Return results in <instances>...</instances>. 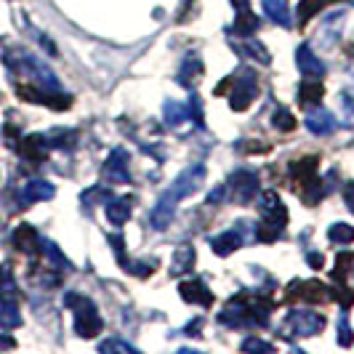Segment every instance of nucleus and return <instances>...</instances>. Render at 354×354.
<instances>
[{"mask_svg": "<svg viewBox=\"0 0 354 354\" xmlns=\"http://www.w3.org/2000/svg\"><path fill=\"white\" fill-rule=\"evenodd\" d=\"M203 184H205V165H203V162H192L187 171H181L176 176V181L162 192V197H160L158 205H155V211L149 216L152 227H155V230H168V224H171L174 216H176L178 200L195 195Z\"/></svg>", "mask_w": 354, "mask_h": 354, "instance_id": "1", "label": "nucleus"}, {"mask_svg": "<svg viewBox=\"0 0 354 354\" xmlns=\"http://www.w3.org/2000/svg\"><path fill=\"white\" fill-rule=\"evenodd\" d=\"M272 315V301L266 293H240L230 301L224 315H218V322L227 328H248V325H266Z\"/></svg>", "mask_w": 354, "mask_h": 354, "instance_id": "2", "label": "nucleus"}, {"mask_svg": "<svg viewBox=\"0 0 354 354\" xmlns=\"http://www.w3.org/2000/svg\"><path fill=\"white\" fill-rule=\"evenodd\" d=\"M67 304L75 309V333H77V336L93 338L102 333L104 322H102V317H99V312H96V306H93L91 299L70 293V296H67Z\"/></svg>", "mask_w": 354, "mask_h": 354, "instance_id": "3", "label": "nucleus"}, {"mask_svg": "<svg viewBox=\"0 0 354 354\" xmlns=\"http://www.w3.org/2000/svg\"><path fill=\"white\" fill-rule=\"evenodd\" d=\"M259 96V75L253 70H243L234 75L232 80V93H230V106L234 112H243L253 104V99Z\"/></svg>", "mask_w": 354, "mask_h": 354, "instance_id": "4", "label": "nucleus"}, {"mask_svg": "<svg viewBox=\"0 0 354 354\" xmlns=\"http://www.w3.org/2000/svg\"><path fill=\"white\" fill-rule=\"evenodd\" d=\"M285 330H293V336H319L325 330V317L317 312H309V309H293L288 312L285 317Z\"/></svg>", "mask_w": 354, "mask_h": 354, "instance_id": "5", "label": "nucleus"}, {"mask_svg": "<svg viewBox=\"0 0 354 354\" xmlns=\"http://www.w3.org/2000/svg\"><path fill=\"white\" fill-rule=\"evenodd\" d=\"M17 93L24 102L51 106V109H59V112L72 106V96L70 93H62V91H48V88H40V86H17Z\"/></svg>", "mask_w": 354, "mask_h": 354, "instance_id": "6", "label": "nucleus"}, {"mask_svg": "<svg viewBox=\"0 0 354 354\" xmlns=\"http://www.w3.org/2000/svg\"><path fill=\"white\" fill-rule=\"evenodd\" d=\"M296 299H304L309 304H328L333 299V293L319 280H293L288 285V301H296Z\"/></svg>", "mask_w": 354, "mask_h": 354, "instance_id": "7", "label": "nucleus"}, {"mask_svg": "<svg viewBox=\"0 0 354 354\" xmlns=\"http://www.w3.org/2000/svg\"><path fill=\"white\" fill-rule=\"evenodd\" d=\"M227 187H230L232 192V200L237 203V205H245V203H250L253 197H256V192H259V176L253 174V171H248V168H243V171H234L230 176V181H227Z\"/></svg>", "mask_w": 354, "mask_h": 354, "instance_id": "8", "label": "nucleus"}, {"mask_svg": "<svg viewBox=\"0 0 354 354\" xmlns=\"http://www.w3.org/2000/svg\"><path fill=\"white\" fill-rule=\"evenodd\" d=\"M259 211H261V216H264V221L274 224V227H280V230L288 224V208L283 205L280 195L272 192V189L259 197Z\"/></svg>", "mask_w": 354, "mask_h": 354, "instance_id": "9", "label": "nucleus"}, {"mask_svg": "<svg viewBox=\"0 0 354 354\" xmlns=\"http://www.w3.org/2000/svg\"><path fill=\"white\" fill-rule=\"evenodd\" d=\"M19 155L24 160H30V162H43V160L48 158V149H51V144L46 136H40V133H30V136H24V139H19L17 144Z\"/></svg>", "mask_w": 354, "mask_h": 354, "instance_id": "10", "label": "nucleus"}, {"mask_svg": "<svg viewBox=\"0 0 354 354\" xmlns=\"http://www.w3.org/2000/svg\"><path fill=\"white\" fill-rule=\"evenodd\" d=\"M53 195H56L53 184L43 181V178H32V181H27V184L21 187L19 203H21V205H32V203H40V200H51Z\"/></svg>", "mask_w": 354, "mask_h": 354, "instance_id": "11", "label": "nucleus"}, {"mask_svg": "<svg viewBox=\"0 0 354 354\" xmlns=\"http://www.w3.org/2000/svg\"><path fill=\"white\" fill-rule=\"evenodd\" d=\"M104 176L112 181V184H120V181H131V174H128V152L125 149H115L104 162Z\"/></svg>", "mask_w": 354, "mask_h": 354, "instance_id": "12", "label": "nucleus"}, {"mask_svg": "<svg viewBox=\"0 0 354 354\" xmlns=\"http://www.w3.org/2000/svg\"><path fill=\"white\" fill-rule=\"evenodd\" d=\"M178 296L187 304H200V306H211L213 293L208 290V285L200 283V280H189V283L178 285Z\"/></svg>", "mask_w": 354, "mask_h": 354, "instance_id": "13", "label": "nucleus"}, {"mask_svg": "<svg viewBox=\"0 0 354 354\" xmlns=\"http://www.w3.org/2000/svg\"><path fill=\"white\" fill-rule=\"evenodd\" d=\"M336 128H338L336 118H333V112H328V109H312V112L306 115V131L315 133V136L333 133Z\"/></svg>", "mask_w": 354, "mask_h": 354, "instance_id": "14", "label": "nucleus"}, {"mask_svg": "<svg viewBox=\"0 0 354 354\" xmlns=\"http://www.w3.org/2000/svg\"><path fill=\"white\" fill-rule=\"evenodd\" d=\"M131 211H133V197L131 195L109 197V200H106V218H109V224H115V227H123L125 221L131 218Z\"/></svg>", "mask_w": 354, "mask_h": 354, "instance_id": "15", "label": "nucleus"}, {"mask_svg": "<svg viewBox=\"0 0 354 354\" xmlns=\"http://www.w3.org/2000/svg\"><path fill=\"white\" fill-rule=\"evenodd\" d=\"M296 64H299V70L306 75V77H322L325 75V64L319 62L315 51H312V46H299V51H296Z\"/></svg>", "mask_w": 354, "mask_h": 354, "instance_id": "16", "label": "nucleus"}, {"mask_svg": "<svg viewBox=\"0 0 354 354\" xmlns=\"http://www.w3.org/2000/svg\"><path fill=\"white\" fill-rule=\"evenodd\" d=\"M203 72H205V64L200 62V56H197V53H187V56H184V64H181V70H178V86L192 88L195 80Z\"/></svg>", "mask_w": 354, "mask_h": 354, "instance_id": "17", "label": "nucleus"}, {"mask_svg": "<svg viewBox=\"0 0 354 354\" xmlns=\"http://www.w3.org/2000/svg\"><path fill=\"white\" fill-rule=\"evenodd\" d=\"M232 46V51L234 53H240V56H250V59H256L259 64H269L272 62V56H269V51H266V46L264 43H259L256 37H245V43H234L232 40L230 43Z\"/></svg>", "mask_w": 354, "mask_h": 354, "instance_id": "18", "label": "nucleus"}, {"mask_svg": "<svg viewBox=\"0 0 354 354\" xmlns=\"http://www.w3.org/2000/svg\"><path fill=\"white\" fill-rule=\"evenodd\" d=\"M259 17L250 11V6H245V8H237V19H234V24H232L230 30V35H243V37H248L253 35L256 30H259Z\"/></svg>", "mask_w": 354, "mask_h": 354, "instance_id": "19", "label": "nucleus"}, {"mask_svg": "<svg viewBox=\"0 0 354 354\" xmlns=\"http://www.w3.org/2000/svg\"><path fill=\"white\" fill-rule=\"evenodd\" d=\"M261 6H264V14L272 19L274 24H280L285 30L293 27V14H290V8H288L285 0H261Z\"/></svg>", "mask_w": 354, "mask_h": 354, "instance_id": "20", "label": "nucleus"}, {"mask_svg": "<svg viewBox=\"0 0 354 354\" xmlns=\"http://www.w3.org/2000/svg\"><path fill=\"white\" fill-rule=\"evenodd\" d=\"M211 248L216 250V256H230L237 248H243V234H240V230L221 232L218 237L211 240Z\"/></svg>", "mask_w": 354, "mask_h": 354, "instance_id": "21", "label": "nucleus"}, {"mask_svg": "<svg viewBox=\"0 0 354 354\" xmlns=\"http://www.w3.org/2000/svg\"><path fill=\"white\" fill-rule=\"evenodd\" d=\"M322 93H325V88H322L319 77H306L301 86H299V104L306 106V109L309 106H317Z\"/></svg>", "mask_w": 354, "mask_h": 354, "instance_id": "22", "label": "nucleus"}, {"mask_svg": "<svg viewBox=\"0 0 354 354\" xmlns=\"http://www.w3.org/2000/svg\"><path fill=\"white\" fill-rule=\"evenodd\" d=\"M317 155H309V158L299 160V162H290V176L296 178L299 184H312L315 174H317Z\"/></svg>", "mask_w": 354, "mask_h": 354, "instance_id": "23", "label": "nucleus"}, {"mask_svg": "<svg viewBox=\"0 0 354 354\" xmlns=\"http://www.w3.org/2000/svg\"><path fill=\"white\" fill-rule=\"evenodd\" d=\"M195 269V248L192 245H178L176 253H174V261H171V274L178 277V274H187Z\"/></svg>", "mask_w": 354, "mask_h": 354, "instance_id": "24", "label": "nucleus"}, {"mask_svg": "<svg viewBox=\"0 0 354 354\" xmlns=\"http://www.w3.org/2000/svg\"><path fill=\"white\" fill-rule=\"evenodd\" d=\"M14 248H19L21 253H32L35 245H40V237H37L35 227H30V224H21L14 230Z\"/></svg>", "mask_w": 354, "mask_h": 354, "instance_id": "25", "label": "nucleus"}, {"mask_svg": "<svg viewBox=\"0 0 354 354\" xmlns=\"http://www.w3.org/2000/svg\"><path fill=\"white\" fill-rule=\"evenodd\" d=\"M21 325V315H19L17 304L11 299H0V328L11 330V328H19Z\"/></svg>", "mask_w": 354, "mask_h": 354, "instance_id": "26", "label": "nucleus"}, {"mask_svg": "<svg viewBox=\"0 0 354 354\" xmlns=\"http://www.w3.org/2000/svg\"><path fill=\"white\" fill-rule=\"evenodd\" d=\"M333 0H301L299 3V8H296V14H299V24H309V19H315L322 11V8H328Z\"/></svg>", "mask_w": 354, "mask_h": 354, "instance_id": "27", "label": "nucleus"}, {"mask_svg": "<svg viewBox=\"0 0 354 354\" xmlns=\"http://www.w3.org/2000/svg\"><path fill=\"white\" fill-rule=\"evenodd\" d=\"M162 112H165V123L176 128L178 123H184V120H187L189 106L178 104V102H165V104H162Z\"/></svg>", "mask_w": 354, "mask_h": 354, "instance_id": "28", "label": "nucleus"}, {"mask_svg": "<svg viewBox=\"0 0 354 354\" xmlns=\"http://www.w3.org/2000/svg\"><path fill=\"white\" fill-rule=\"evenodd\" d=\"M328 240L336 243V245H349V243L354 240V227L344 224V221H338V224H333V227L328 230Z\"/></svg>", "mask_w": 354, "mask_h": 354, "instance_id": "29", "label": "nucleus"}, {"mask_svg": "<svg viewBox=\"0 0 354 354\" xmlns=\"http://www.w3.org/2000/svg\"><path fill=\"white\" fill-rule=\"evenodd\" d=\"M349 264H354V256L352 253H338L336 259V266L330 269L333 272V283H346V274H349Z\"/></svg>", "mask_w": 354, "mask_h": 354, "instance_id": "30", "label": "nucleus"}, {"mask_svg": "<svg viewBox=\"0 0 354 354\" xmlns=\"http://www.w3.org/2000/svg\"><path fill=\"white\" fill-rule=\"evenodd\" d=\"M0 299H11V301L17 299V283L8 266H0Z\"/></svg>", "mask_w": 354, "mask_h": 354, "instance_id": "31", "label": "nucleus"}, {"mask_svg": "<svg viewBox=\"0 0 354 354\" xmlns=\"http://www.w3.org/2000/svg\"><path fill=\"white\" fill-rule=\"evenodd\" d=\"M272 123H274L277 131H293V128H296V118H293V112H290V109H283V106H280V109L274 112Z\"/></svg>", "mask_w": 354, "mask_h": 354, "instance_id": "32", "label": "nucleus"}, {"mask_svg": "<svg viewBox=\"0 0 354 354\" xmlns=\"http://www.w3.org/2000/svg\"><path fill=\"white\" fill-rule=\"evenodd\" d=\"M280 234H283V230L274 227V224H269V221H261V224L256 227V237H259L261 243H274V240H280Z\"/></svg>", "mask_w": 354, "mask_h": 354, "instance_id": "33", "label": "nucleus"}, {"mask_svg": "<svg viewBox=\"0 0 354 354\" xmlns=\"http://www.w3.org/2000/svg\"><path fill=\"white\" fill-rule=\"evenodd\" d=\"M40 245H43V253L51 259L53 264H59V266H64V269H70V261L64 259V253L59 250V245H53L51 240H40Z\"/></svg>", "mask_w": 354, "mask_h": 354, "instance_id": "34", "label": "nucleus"}, {"mask_svg": "<svg viewBox=\"0 0 354 354\" xmlns=\"http://www.w3.org/2000/svg\"><path fill=\"white\" fill-rule=\"evenodd\" d=\"M99 352H125V354H136V346L125 344L120 338H109L104 344H99Z\"/></svg>", "mask_w": 354, "mask_h": 354, "instance_id": "35", "label": "nucleus"}, {"mask_svg": "<svg viewBox=\"0 0 354 354\" xmlns=\"http://www.w3.org/2000/svg\"><path fill=\"white\" fill-rule=\"evenodd\" d=\"M240 349L243 352H274V344H269V341H261V338H245L243 344H240Z\"/></svg>", "mask_w": 354, "mask_h": 354, "instance_id": "36", "label": "nucleus"}, {"mask_svg": "<svg viewBox=\"0 0 354 354\" xmlns=\"http://www.w3.org/2000/svg\"><path fill=\"white\" fill-rule=\"evenodd\" d=\"M330 293H333V299H336L344 309H349V306L354 304V290H349L344 283H338L336 288H330Z\"/></svg>", "mask_w": 354, "mask_h": 354, "instance_id": "37", "label": "nucleus"}, {"mask_svg": "<svg viewBox=\"0 0 354 354\" xmlns=\"http://www.w3.org/2000/svg\"><path fill=\"white\" fill-rule=\"evenodd\" d=\"M354 344V333L352 328H349V322H346V317L338 319V346H344V349H349Z\"/></svg>", "mask_w": 354, "mask_h": 354, "instance_id": "38", "label": "nucleus"}, {"mask_svg": "<svg viewBox=\"0 0 354 354\" xmlns=\"http://www.w3.org/2000/svg\"><path fill=\"white\" fill-rule=\"evenodd\" d=\"M109 245L115 248V256H118V261H120L123 269H125V264L131 261V259H128V253H125V240L120 237V234H109Z\"/></svg>", "mask_w": 354, "mask_h": 354, "instance_id": "39", "label": "nucleus"}, {"mask_svg": "<svg viewBox=\"0 0 354 354\" xmlns=\"http://www.w3.org/2000/svg\"><path fill=\"white\" fill-rule=\"evenodd\" d=\"M53 139H56V142H48V144H56V147H62V149H70L72 144L77 142V133H75V131H56Z\"/></svg>", "mask_w": 354, "mask_h": 354, "instance_id": "40", "label": "nucleus"}, {"mask_svg": "<svg viewBox=\"0 0 354 354\" xmlns=\"http://www.w3.org/2000/svg\"><path fill=\"white\" fill-rule=\"evenodd\" d=\"M189 112H192V118H195L197 125H205V120H203V109H200V96H197V93L189 96Z\"/></svg>", "mask_w": 354, "mask_h": 354, "instance_id": "41", "label": "nucleus"}, {"mask_svg": "<svg viewBox=\"0 0 354 354\" xmlns=\"http://www.w3.org/2000/svg\"><path fill=\"white\" fill-rule=\"evenodd\" d=\"M344 200H346V208L354 213V181H349V184L344 187Z\"/></svg>", "mask_w": 354, "mask_h": 354, "instance_id": "42", "label": "nucleus"}, {"mask_svg": "<svg viewBox=\"0 0 354 354\" xmlns=\"http://www.w3.org/2000/svg\"><path fill=\"white\" fill-rule=\"evenodd\" d=\"M306 261H309V266H315V269H322V266H325L322 253H309V256H306Z\"/></svg>", "mask_w": 354, "mask_h": 354, "instance_id": "43", "label": "nucleus"}, {"mask_svg": "<svg viewBox=\"0 0 354 354\" xmlns=\"http://www.w3.org/2000/svg\"><path fill=\"white\" fill-rule=\"evenodd\" d=\"M200 325H203V319L197 317V319H192V322H189V325H187V328H184V333H187V336H200V333H197V330H200Z\"/></svg>", "mask_w": 354, "mask_h": 354, "instance_id": "44", "label": "nucleus"}, {"mask_svg": "<svg viewBox=\"0 0 354 354\" xmlns=\"http://www.w3.org/2000/svg\"><path fill=\"white\" fill-rule=\"evenodd\" d=\"M6 346H8V349H11V346H14V338H0V349H6Z\"/></svg>", "mask_w": 354, "mask_h": 354, "instance_id": "45", "label": "nucleus"}]
</instances>
